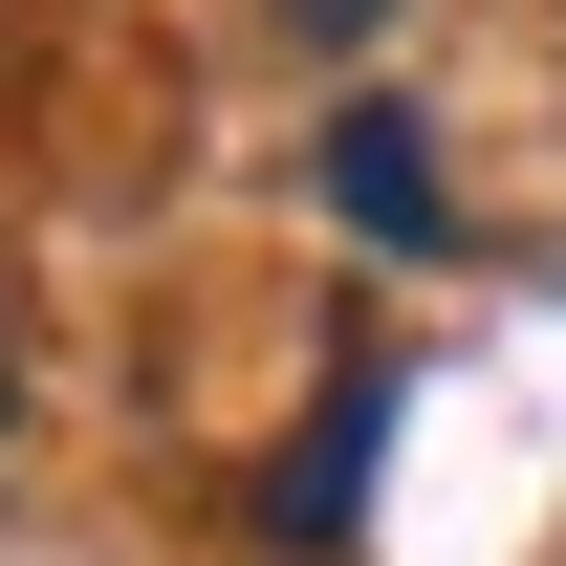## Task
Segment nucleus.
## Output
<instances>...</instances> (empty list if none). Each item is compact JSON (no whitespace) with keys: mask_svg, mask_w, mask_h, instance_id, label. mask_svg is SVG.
<instances>
[{"mask_svg":"<svg viewBox=\"0 0 566 566\" xmlns=\"http://www.w3.org/2000/svg\"><path fill=\"white\" fill-rule=\"evenodd\" d=\"M305 175H327V218H349V240H392V262H458V175H436V132L392 109V87H349Z\"/></svg>","mask_w":566,"mask_h":566,"instance_id":"1","label":"nucleus"},{"mask_svg":"<svg viewBox=\"0 0 566 566\" xmlns=\"http://www.w3.org/2000/svg\"><path fill=\"white\" fill-rule=\"evenodd\" d=\"M370 415H392V392H370V370H349L327 415L283 436V480H262V523H283V545H349V480H370Z\"/></svg>","mask_w":566,"mask_h":566,"instance_id":"2","label":"nucleus"},{"mask_svg":"<svg viewBox=\"0 0 566 566\" xmlns=\"http://www.w3.org/2000/svg\"><path fill=\"white\" fill-rule=\"evenodd\" d=\"M262 22H283V44H327V66H349V44L392 22V0H262Z\"/></svg>","mask_w":566,"mask_h":566,"instance_id":"3","label":"nucleus"},{"mask_svg":"<svg viewBox=\"0 0 566 566\" xmlns=\"http://www.w3.org/2000/svg\"><path fill=\"white\" fill-rule=\"evenodd\" d=\"M0 436H22V349H0Z\"/></svg>","mask_w":566,"mask_h":566,"instance_id":"4","label":"nucleus"}]
</instances>
